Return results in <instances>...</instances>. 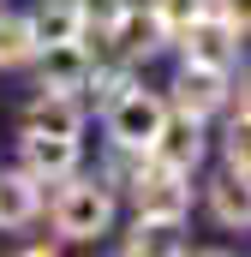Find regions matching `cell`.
<instances>
[{"label": "cell", "mask_w": 251, "mask_h": 257, "mask_svg": "<svg viewBox=\"0 0 251 257\" xmlns=\"http://www.w3.org/2000/svg\"><path fill=\"white\" fill-rule=\"evenodd\" d=\"M150 12H156V24H162V30H168V42H174L191 18H203V12H209V0H150Z\"/></svg>", "instance_id": "cell-15"}, {"label": "cell", "mask_w": 251, "mask_h": 257, "mask_svg": "<svg viewBox=\"0 0 251 257\" xmlns=\"http://www.w3.org/2000/svg\"><path fill=\"white\" fill-rule=\"evenodd\" d=\"M30 60H36L42 90H66V96H84V78H90V66H96L84 36H72V42H42Z\"/></svg>", "instance_id": "cell-4"}, {"label": "cell", "mask_w": 251, "mask_h": 257, "mask_svg": "<svg viewBox=\"0 0 251 257\" xmlns=\"http://www.w3.org/2000/svg\"><path fill=\"white\" fill-rule=\"evenodd\" d=\"M114 227V192H108V180H72L66 174L60 197H54V233L72 239V245H84V239H102Z\"/></svg>", "instance_id": "cell-1"}, {"label": "cell", "mask_w": 251, "mask_h": 257, "mask_svg": "<svg viewBox=\"0 0 251 257\" xmlns=\"http://www.w3.org/2000/svg\"><path fill=\"white\" fill-rule=\"evenodd\" d=\"M162 120H168V96H156V90H144V84L120 90V96L102 108L108 144H114V150H138V156H150V144H156Z\"/></svg>", "instance_id": "cell-2"}, {"label": "cell", "mask_w": 251, "mask_h": 257, "mask_svg": "<svg viewBox=\"0 0 251 257\" xmlns=\"http://www.w3.org/2000/svg\"><path fill=\"white\" fill-rule=\"evenodd\" d=\"M24 132H54V138H84V102L66 90H42L24 114Z\"/></svg>", "instance_id": "cell-9"}, {"label": "cell", "mask_w": 251, "mask_h": 257, "mask_svg": "<svg viewBox=\"0 0 251 257\" xmlns=\"http://www.w3.org/2000/svg\"><path fill=\"white\" fill-rule=\"evenodd\" d=\"M209 12H215V18H227L233 30H245V0H209Z\"/></svg>", "instance_id": "cell-17"}, {"label": "cell", "mask_w": 251, "mask_h": 257, "mask_svg": "<svg viewBox=\"0 0 251 257\" xmlns=\"http://www.w3.org/2000/svg\"><path fill=\"white\" fill-rule=\"evenodd\" d=\"M126 6H132V0H78V36H84V42H108V36L120 30Z\"/></svg>", "instance_id": "cell-14"}, {"label": "cell", "mask_w": 251, "mask_h": 257, "mask_svg": "<svg viewBox=\"0 0 251 257\" xmlns=\"http://www.w3.org/2000/svg\"><path fill=\"white\" fill-rule=\"evenodd\" d=\"M36 209H42V180L30 168H0V233L30 227Z\"/></svg>", "instance_id": "cell-7"}, {"label": "cell", "mask_w": 251, "mask_h": 257, "mask_svg": "<svg viewBox=\"0 0 251 257\" xmlns=\"http://www.w3.org/2000/svg\"><path fill=\"white\" fill-rule=\"evenodd\" d=\"M30 30H36V48L42 42H72L78 36V0H42L30 12Z\"/></svg>", "instance_id": "cell-13"}, {"label": "cell", "mask_w": 251, "mask_h": 257, "mask_svg": "<svg viewBox=\"0 0 251 257\" xmlns=\"http://www.w3.org/2000/svg\"><path fill=\"white\" fill-rule=\"evenodd\" d=\"M126 251H186V209H138Z\"/></svg>", "instance_id": "cell-8"}, {"label": "cell", "mask_w": 251, "mask_h": 257, "mask_svg": "<svg viewBox=\"0 0 251 257\" xmlns=\"http://www.w3.org/2000/svg\"><path fill=\"white\" fill-rule=\"evenodd\" d=\"M30 54H36L30 12H0V72H12V66H30Z\"/></svg>", "instance_id": "cell-12"}, {"label": "cell", "mask_w": 251, "mask_h": 257, "mask_svg": "<svg viewBox=\"0 0 251 257\" xmlns=\"http://www.w3.org/2000/svg\"><path fill=\"white\" fill-rule=\"evenodd\" d=\"M18 156H24V168L48 186V180H66V174H78V138H54V132H24L18 138Z\"/></svg>", "instance_id": "cell-6"}, {"label": "cell", "mask_w": 251, "mask_h": 257, "mask_svg": "<svg viewBox=\"0 0 251 257\" xmlns=\"http://www.w3.org/2000/svg\"><path fill=\"white\" fill-rule=\"evenodd\" d=\"M114 48H120L126 60H150L156 48H168V30L156 24V12H138V6H126V18H120V30L108 36Z\"/></svg>", "instance_id": "cell-10"}, {"label": "cell", "mask_w": 251, "mask_h": 257, "mask_svg": "<svg viewBox=\"0 0 251 257\" xmlns=\"http://www.w3.org/2000/svg\"><path fill=\"white\" fill-rule=\"evenodd\" d=\"M227 96H233V84H227V72H215V66H180V78H174V114H191V120H209L215 108H227Z\"/></svg>", "instance_id": "cell-5"}, {"label": "cell", "mask_w": 251, "mask_h": 257, "mask_svg": "<svg viewBox=\"0 0 251 257\" xmlns=\"http://www.w3.org/2000/svg\"><path fill=\"white\" fill-rule=\"evenodd\" d=\"M180 48H186L191 66H215V72H233L239 60V42H245V30H233L227 18H215V12H203V18H191L186 30L174 36Z\"/></svg>", "instance_id": "cell-3"}, {"label": "cell", "mask_w": 251, "mask_h": 257, "mask_svg": "<svg viewBox=\"0 0 251 257\" xmlns=\"http://www.w3.org/2000/svg\"><path fill=\"white\" fill-rule=\"evenodd\" d=\"M138 78H132V60H120V66H90V78H84V90H96V102L108 108L120 90H132Z\"/></svg>", "instance_id": "cell-16"}, {"label": "cell", "mask_w": 251, "mask_h": 257, "mask_svg": "<svg viewBox=\"0 0 251 257\" xmlns=\"http://www.w3.org/2000/svg\"><path fill=\"white\" fill-rule=\"evenodd\" d=\"M209 209H215V221H221L227 233H245V221H251L245 180H239V174H221V180H209Z\"/></svg>", "instance_id": "cell-11"}]
</instances>
